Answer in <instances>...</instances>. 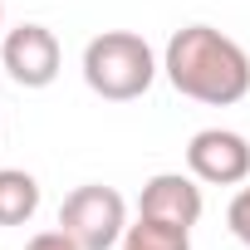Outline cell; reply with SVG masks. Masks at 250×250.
Listing matches in <instances>:
<instances>
[{
  "mask_svg": "<svg viewBox=\"0 0 250 250\" xmlns=\"http://www.w3.org/2000/svg\"><path fill=\"white\" fill-rule=\"evenodd\" d=\"M162 69H167V83L182 98H196V103H211V108H230L250 93V54L211 25L177 30L167 40Z\"/></svg>",
  "mask_w": 250,
  "mask_h": 250,
  "instance_id": "cell-1",
  "label": "cell"
},
{
  "mask_svg": "<svg viewBox=\"0 0 250 250\" xmlns=\"http://www.w3.org/2000/svg\"><path fill=\"white\" fill-rule=\"evenodd\" d=\"M201 211H206V201H201V187L191 172H157L138 201V216H152V221L182 226V230H191L201 221Z\"/></svg>",
  "mask_w": 250,
  "mask_h": 250,
  "instance_id": "cell-6",
  "label": "cell"
},
{
  "mask_svg": "<svg viewBox=\"0 0 250 250\" xmlns=\"http://www.w3.org/2000/svg\"><path fill=\"white\" fill-rule=\"evenodd\" d=\"M40 211V182L25 167H0V226H25Z\"/></svg>",
  "mask_w": 250,
  "mask_h": 250,
  "instance_id": "cell-7",
  "label": "cell"
},
{
  "mask_svg": "<svg viewBox=\"0 0 250 250\" xmlns=\"http://www.w3.org/2000/svg\"><path fill=\"white\" fill-rule=\"evenodd\" d=\"M157 79V54L143 35L133 30H103L83 49V83L108 98V103H133L152 88Z\"/></svg>",
  "mask_w": 250,
  "mask_h": 250,
  "instance_id": "cell-2",
  "label": "cell"
},
{
  "mask_svg": "<svg viewBox=\"0 0 250 250\" xmlns=\"http://www.w3.org/2000/svg\"><path fill=\"white\" fill-rule=\"evenodd\" d=\"M187 172L206 187H240L250 182V143L235 128H201L187 143Z\"/></svg>",
  "mask_w": 250,
  "mask_h": 250,
  "instance_id": "cell-5",
  "label": "cell"
},
{
  "mask_svg": "<svg viewBox=\"0 0 250 250\" xmlns=\"http://www.w3.org/2000/svg\"><path fill=\"white\" fill-rule=\"evenodd\" d=\"M59 230L79 250H113L128 235V201L103 182H83L59 206Z\"/></svg>",
  "mask_w": 250,
  "mask_h": 250,
  "instance_id": "cell-3",
  "label": "cell"
},
{
  "mask_svg": "<svg viewBox=\"0 0 250 250\" xmlns=\"http://www.w3.org/2000/svg\"><path fill=\"white\" fill-rule=\"evenodd\" d=\"M0 30H5V0H0Z\"/></svg>",
  "mask_w": 250,
  "mask_h": 250,
  "instance_id": "cell-11",
  "label": "cell"
},
{
  "mask_svg": "<svg viewBox=\"0 0 250 250\" xmlns=\"http://www.w3.org/2000/svg\"><path fill=\"white\" fill-rule=\"evenodd\" d=\"M123 250H191V230L138 216V226H128V235H123Z\"/></svg>",
  "mask_w": 250,
  "mask_h": 250,
  "instance_id": "cell-8",
  "label": "cell"
},
{
  "mask_svg": "<svg viewBox=\"0 0 250 250\" xmlns=\"http://www.w3.org/2000/svg\"><path fill=\"white\" fill-rule=\"evenodd\" d=\"M226 226H230V235L240 240V245H250V182L230 196V211H226Z\"/></svg>",
  "mask_w": 250,
  "mask_h": 250,
  "instance_id": "cell-9",
  "label": "cell"
},
{
  "mask_svg": "<svg viewBox=\"0 0 250 250\" xmlns=\"http://www.w3.org/2000/svg\"><path fill=\"white\" fill-rule=\"evenodd\" d=\"M25 250H79V245H74V240H69V235L54 226V230H40V235H30V240H25Z\"/></svg>",
  "mask_w": 250,
  "mask_h": 250,
  "instance_id": "cell-10",
  "label": "cell"
},
{
  "mask_svg": "<svg viewBox=\"0 0 250 250\" xmlns=\"http://www.w3.org/2000/svg\"><path fill=\"white\" fill-rule=\"evenodd\" d=\"M0 64L20 88H49L59 79L64 54H59V40L49 25H15L0 40Z\"/></svg>",
  "mask_w": 250,
  "mask_h": 250,
  "instance_id": "cell-4",
  "label": "cell"
}]
</instances>
